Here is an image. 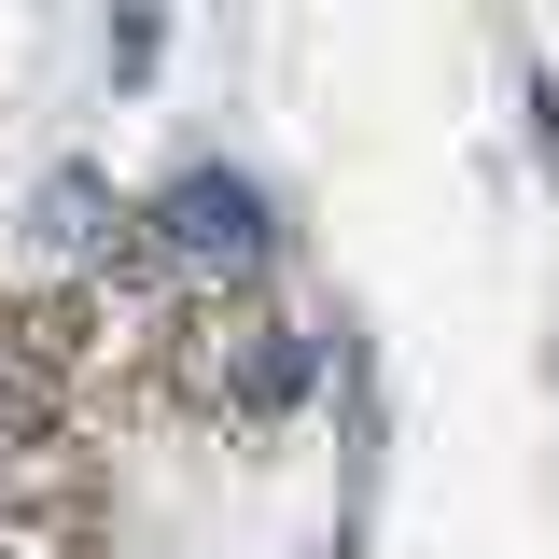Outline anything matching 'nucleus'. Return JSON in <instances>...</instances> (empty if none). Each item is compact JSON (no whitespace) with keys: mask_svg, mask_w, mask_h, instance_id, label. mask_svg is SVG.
I'll return each mask as SVG.
<instances>
[{"mask_svg":"<svg viewBox=\"0 0 559 559\" xmlns=\"http://www.w3.org/2000/svg\"><path fill=\"white\" fill-rule=\"evenodd\" d=\"M140 266L168 280L182 308H252L266 266H280V197L252 168L197 154V168H168V182L140 197Z\"/></svg>","mask_w":559,"mask_h":559,"instance_id":"f257e3e1","label":"nucleus"},{"mask_svg":"<svg viewBox=\"0 0 559 559\" xmlns=\"http://www.w3.org/2000/svg\"><path fill=\"white\" fill-rule=\"evenodd\" d=\"M322 349H336L322 322H280L266 294H252V308H182V349H168V364H182V392L224 406L238 433H280V419L308 406Z\"/></svg>","mask_w":559,"mask_h":559,"instance_id":"f03ea898","label":"nucleus"},{"mask_svg":"<svg viewBox=\"0 0 559 559\" xmlns=\"http://www.w3.org/2000/svg\"><path fill=\"white\" fill-rule=\"evenodd\" d=\"M14 224H28V266L43 280H98V266L140 252V197H112V168H84V154H57Z\"/></svg>","mask_w":559,"mask_h":559,"instance_id":"7ed1b4c3","label":"nucleus"},{"mask_svg":"<svg viewBox=\"0 0 559 559\" xmlns=\"http://www.w3.org/2000/svg\"><path fill=\"white\" fill-rule=\"evenodd\" d=\"M168 70V0H112V84H154Z\"/></svg>","mask_w":559,"mask_h":559,"instance_id":"20e7f679","label":"nucleus"},{"mask_svg":"<svg viewBox=\"0 0 559 559\" xmlns=\"http://www.w3.org/2000/svg\"><path fill=\"white\" fill-rule=\"evenodd\" d=\"M518 112H532V154L559 168V70H518Z\"/></svg>","mask_w":559,"mask_h":559,"instance_id":"39448f33","label":"nucleus"}]
</instances>
